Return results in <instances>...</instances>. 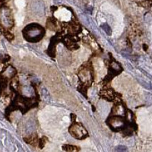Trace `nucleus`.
Listing matches in <instances>:
<instances>
[{"label":"nucleus","mask_w":152,"mask_h":152,"mask_svg":"<svg viewBox=\"0 0 152 152\" xmlns=\"http://www.w3.org/2000/svg\"><path fill=\"white\" fill-rule=\"evenodd\" d=\"M63 149L65 151H73L75 149V147H73L71 145H65V146H63Z\"/></svg>","instance_id":"12"},{"label":"nucleus","mask_w":152,"mask_h":152,"mask_svg":"<svg viewBox=\"0 0 152 152\" xmlns=\"http://www.w3.org/2000/svg\"><path fill=\"white\" fill-rule=\"evenodd\" d=\"M42 95H43L44 100H46L47 102H50V100H51V97H50V93H49L48 90H47V88H43L42 89Z\"/></svg>","instance_id":"6"},{"label":"nucleus","mask_w":152,"mask_h":152,"mask_svg":"<svg viewBox=\"0 0 152 152\" xmlns=\"http://www.w3.org/2000/svg\"><path fill=\"white\" fill-rule=\"evenodd\" d=\"M144 49H145V50H146V45H144Z\"/></svg>","instance_id":"17"},{"label":"nucleus","mask_w":152,"mask_h":152,"mask_svg":"<svg viewBox=\"0 0 152 152\" xmlns=\"http://www.w3.org/2000/svg\"><path fill=\"white\" fill-rule=\"evenodd\" d=\"M23 92H24V94L26 95V96H31V95H33L34 94L33 88L29 86L24 87V88H23Z\"/></svg>","instance_id":"8"},{"label":"nucleus","mask_w":152,"mask_h":152,"mask_svg":"<svg viewBox=\"0 0 152 152\" xmlns=\"http://www.w3.org/2000/svg\"><path fill=\"white\" fill-rule=\"evenodd\" d=\"M70 133L78 139H82L87 136V132L82 126L79 124L72 125L70 128Z\"/></svg>","instance_id":"3"},{"label":"nucleus","mask_w":152,"mask_h":152,"mask_svg":"<svg viewBox=\"0 0 152 152\" xmlns=\"http://www.w3.org/2000/svg\"><path fill=\"white\" fill-rule=\"evenodd\" d=\"M35 128H36V125L33 120H29L27 122L26 125H25V132L27 134H31L34 131Z\"/></svg>","instance_id":"5"},{"label":"nucleus","mask_w":152,"mask_h":152,"mask_svg":"<svg viewBox=\"0 0 152 152\" xmlns=\"http://www.w3.org/2000/svg\"><path fill=\"white\" fill-rule=\"evenodd\" d=\"M81 21H83V23L85 24H86V25H89L90 24V22H89V19H88V18L85 15H81Z\"/></svg>","instance_id":"11"},{"label":"nucleus","mask_w":152,"mask_h":152,"mask_svg":"<svg viewBox=\"0 0 152 152\" xmlns=\"http://www.w3.org/2000/svg\"><path fill=\"white\" fill-rule=\"evenodd\" d=\"M101 28H102V29L105 31L106 34H107V35L110 36V35L112 34V30H111L110 27L109 26V24H107V23H104V24H102Z\"/></svg>","instance_id":"7"},{"label":"nucleus","mask_w":152,"mask_h":152,"mask_svg":"<svg viewBox=\"0 0 152 152\" xmlns=\"http://www.w3.org/2000/svg\"><path fill=\"white\" fill-rule=\"evenodd\" d=\"M2 55L1 53H0V59H2Z\"/></svg>","instance_id":"16"},{"label":"nucleus","mask_w":152,"mask_h":152,"mask_svg":"<svg viewBox=\"0 0 152 152\" xmlns=\"http://www.w3.org/2000/svg\"><path fill=\"white\" fill-rule=\"evenodd\" d=\"M32 10L38 16H43L45 14V6L42 2H36L32 5Z\"/></svg>","instance_id":"4"},{"label":"nucleus","mask_w":152,"mask_h":152,"mask_svg":"<svg viewBox=\"0 0 152 152\" xmlns=\"http://www.w3.org/2000/svg\"><path fill=\"white\" fill-rule=\"evenodd\" d=\"M0 22L4 27L11 28L14 24V21L10 9L7 7H2L0 9Z\"/></svg>","instance_id":"2"},{"label":"nucleus","mask_w":152,"mask_h":152,"mask_svg":"<svg viewBox=\"0 0 152 152\" xmlns=\"http://www.w3.org/2000/svg\"><path fill=\"white\" fill-rule=\"evenodd\" d=\"M54 2H56V3H60L62 2V0H54Z\"/></svg>","instance_id":"15"},{"label":"nucleus","mask_w":152,"mask_h":152,"mask_svg":"<svg viewBox=\"0 0 152 152\" xmlns=\"http://www.w3.org/2000/svg\"><path fill=\"white\" fill-rule=\"evenodd\" d=\"M15 74H16V71H15V68L9 67L7 69H6V75H8V77L12 78V77H13Z\"/></svg>","instance_id":"9"},{"label":"nucleus","mask_w":152,"mask_h":152,"mask_svg":"<svg viewBox=\"0 0 152 152\" xmlns=\"http://www.w3.org/2000/svg\"><path fill=\"white\" fill-rule=\"evenodd\" d=\"M18 145V147H19V151H18V152H24V150H23L22 149V148H21V146L20 145Z\"/></svg>","instance_id":"14"},{"label":"nucleus","mask_w":152,"mask_h":152,"mask_svg":"<svg viewBox=\"0 0 152 152\" xmlns=\"http://www.w3.org/2000/svg\"><path fill=\"white\" fill-rule=\"evenodd\" d=\"M116 152H128V148L124 145H119L116 148Z\"/></svg>","instance_id":"10"},{"label":"nucleus","mask_w":152,"mask_h":152,"mask_svg":"<svg viewBox=\"0 0 152 152\" xmlns=\"http://www.w3.org/2000/svg\"><path fill=\"white\" fill-rule=\"evenodd\" d=\"M4 35H5V37L6 38H7L8 40H12V39H13V38H14V36H13V35L11 33H9V32H5V34H4Z\"/></svg>","instance_id":"13"},{"label":"nucleus","mask_w":152,"mask_h":152,"mask_svg":"<svg viewBox=\"0 0 152 152\" xmlns=\"http://www.w3.org/2000/svg\"><path fill=\"white\" fill-rule=\"evenodd\" d=\"M45 34L43 27L38 24H30L23 30V34L28 41L37 42L42 39Z\"/></svg>","instance_id":"1"}]
</instances>
